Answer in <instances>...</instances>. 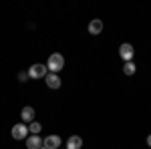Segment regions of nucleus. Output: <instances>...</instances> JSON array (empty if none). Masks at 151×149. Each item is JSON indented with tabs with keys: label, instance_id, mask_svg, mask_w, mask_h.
Returning a JSON list of instances; mask_svg holds the SVG:
<instances>
[{
	"label": "nucleus",
	"instance_id": "obj_1",
	"mask_svg": "<svg viewBox=\"0 0 151 149\" xmlns=\"http://www.w3.org/2000/svg\"><path fill=\"white\" fill-rule=\"evenodd\" d=\"M47 69L50 71V73H55V75H57L58 71H63V69H65V57H63L60 53H52V55L48 57Z\"/></svg>",
	"mask_w": 151,
	"mask_h": 149
},
{
	"label": "nucleus",
	"instance_id": "obj_2",
	"mask_svg": "<svg viewBox=\"0 0 151 149\" xmlns=\"http://www.w3.org/2000/svg\"><path fill=\"white\" fill-rule=\"evenodd\" d=\"M47 75H48V69H47V65H42V63H35L28 69V77L30 79H45Z\"/></svg>",
	"mask_w": 151,
	"mask_h": 149
},
{
	"label": "nucleus",
	"instance_id": "obj_3",
	"mask_svg": "<svg viewBox=\"0 0 151 149\" xmlns=\"http://www.w3.org/2000/svg\"><path fill=\"white\" fill-rule=\"evenodd\" d=\"M133 55H135V48H133V45L123 42V45L119 46V57L123 58L125 63H131V60H133Z\"/></svg>",
	"mask_w": 151,
	"mask_h": 149
},
{
	"label": "nucleus",
	"instance_id": "obj_4",
	"mask_svg": "<svg viewBox=\"0 0 151 149\" xmlns=\"http://www.w3.org/2000/svg\"><path fill=\"white\" fill-rule=\"evenodd\" d=\"M12 137L16 139V141H18V139H26L28 137V127L24 125V123H16V125L12 127Z\"/></svg>",
	"mask_w": 151,
	"mask_h": 149
},
{
	"label": "nucleus",
	"instance_id": "obj_5",
	"mask_svg": "<svg viewBox=\"0 0 151 149\" xmlns=\"http://www.w3.org/2000/svg\"><path fill=\"white\" fill-rule=\"evenodd\" d=\"M60 145H63V141H60L58 135H48V137L42 139V147H47V149H58Z\"/></svg>",
	"mask_w": 151,
	"mask_h": 149
},
{
	"label": "nucleus",
	"instance_id": "obj_6",
	"mask_svg": "<svg viewBox=\"0 0 151 149\" xmlns=\"http://www.w3.org/2000/svg\"><path fill=\"white\" fill-rule=\"evenodd\" d=\"M45 79H47V87H48V89H60V85H63L60 77L55 75V73H48Z\"/></svg>",
	"mask_w": 151,
	"mask_h": 149
},
{
	"label": "nucleus",
	"instance_id": "obj_7",
	"mask_svg": "<svg viewBox=\"0 0 151 149\" xmlns=\"http://www.w3.org/2000/svg\"><path fill=\"white\" fill-rule=\"evenodd\" d=\"M42 147V139L38 135H30L26 137V149H40Z\"/></svg>",
	"mask_w": 151,
	"mask_h": 149
},
{
	"label": "nucleus",
	"instance_id": "obj_8",
	"mask_svg": "<svg viewBox=\"0 0 151 149\" xmlns=\"http://www.w3.org/2000/svg\"><path fill=\"white\" fill-rule=\"evenodd\" d=\"M83 147V139L81 135H70L67 139V149H81Z\"/></svg>",
	"mask_w": 151,
	"mask_h": 149
},
{
	"label": "nucleus",
	"instance_id": "obj_9",
	"mask_svg": "<svg viewBox=\"0 0 151 149\" xmlns=\"http://www.w3.org/2000/svg\"><path fill=\"white\" fill-rule=\"evenodd\" d=\"M20 117H22L24 123H32V121H35V109H32V107H22Z\"/></svg>",
	"mask_w": 151,
	"mask_h": 149
},
{
	"label": "nucleus",
	"instance_id": "obj_10",
	"mask_svg": "<svg viewBox=\"0 0 151 149\" xmlns=\"http://www.w3.org/2000/svg\"><path fill=\"white\" fill-rule=\"evenodd\" d=\"M89 32H91V35H101V32H103V22H101V20H99V18H95V20H91V22H89Z\"/></svg>",
	"mask_w": 151,
	"mask_h": 149
},
{
	"label": "nucleus",
	"instance_id": "obj_11",
	"mask_svg": "<svg viewBox=\"0 0 151 149\" xmlns=\"http://www.w3.org/2000/svg\"><path fill=\"white\" fill-rule=\"evenodd\" d=\"M42 131V125L38 123V121H32V123H28V133L30 135H38Z\"/></svg>",
	"mask_w": 151,
	"mask_h": 149
},
{
	"label": "nucleus",
	"instance_id": "obj_12",
	"mask_svg": "<svg viewBox=\"0 0 151 149\" xmlns=\"http://www.w3.org/2000/svg\"><path fill=\"white\" fill-rule=\"evenodd\" d=\"M135 71H137V67L133 65V60H131V63H125V65H123V73H125L127 77H131V75H135Z\"/></svg>",
	"mask_w": 151,
	"mask_h": 149
},
{
	"label": "nucleus",
	"instance_id": "obj_13",
	"mask_svg": "<svg viewBox=\"0 0 151 149\" xmlns=\"http://www.w3.org/2000/svg\"><path fill=\"white\" fill-rule=\"evenodd\" d=\"M18 79H20V83H26V79H28V73H18Z\"/></svg>",
	"mask_w": 151,
	"mask_h": 149
},
{
	"label": "nucleus",
	"instance_id": "obj_14",
	"mask_svg": "<svg viewBox=\"0 0 151 149\" xmlns=\"http://www.w3.org/2000/svg\"><path fill=\"white\" fill-rule=\"evenodd\" d=\"M147 145L151 147V135H147Z\"/></svg>",
	"mask_w": 151,
	"mask_h": 149
},
{
	"label": "nucleus",
	"instance_id": "obj_15",
	"mask_svg": "<svg viewBox=\"0 0 151 149\" xmlns=\"http://www.w3.org/2000/svg\"><path fill=\"white\" fill-rule=\"evenodd\" d=\"M40 149H47V147H40Z\"/></svg>",
	"mask_w": 151,
	"mask_h": 149
},
{
	"label": "nucleus",
	"instance_id": "obj_16",
	"mask_svg": "<svg viewBox=\"0 0 151 149\" xmlns=\"http://www.w3.org/2000/svg\"><path fill=\"white\" fill-rule=\"evenodd\" d=\"M63 149H67V147H63Z\"/></svg>",
	"mask_w": 151,
	"mask_h": 149
}]
</instances>
